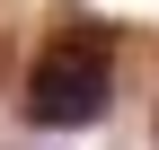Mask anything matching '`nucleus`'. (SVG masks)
<instances>
[{"instance_id":"nucleus-2","label":"nucleus","mask_w":159,"mask_h":150,"mask_svg":"<svg viewBox=\"0 0 159 150\" xmlns=\"http://www.w3.org/2000/svg\"><path fill=\"white\" fill-rule=\"evenodd\" d=\"M150 141H159V115H150Z\"/></svg>"},{"instance_id":"nucleus-1","label":"nucleus","mask_w":159,"mask_h":150,"mask_svg":"<svg viewBox=\"0 0 159 150\" xmlns=\"http://www.w3.org/2000/svg\"><path fill=\"white\" fill-rule=\"evenodd\" d=\"M18 106H27V124H44V133H80V124H97L115 106V44L106 27H53V44L27 62V80H18Z\"/></svg>"}]
</instances>
